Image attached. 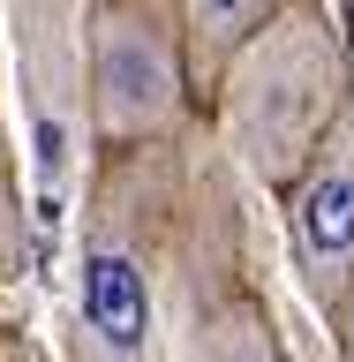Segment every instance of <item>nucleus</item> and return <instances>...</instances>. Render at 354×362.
Segmentation results:
<instances>
[{
  "mask_svg": "<svg viewBox=\"0 0 354 362\" xmlns=\"http://www.w3.org/2000/svg\"><path fill=\"white\" fill-rule=\"evenodd\" d=\"M189 136L106 151L83 204L61 362H174V332L189 347L203 310L234 294L242 211L211 189Z\"/></svg>",
  "mask_w": 354,
  "mask_h": 362,
  "instance_id": "obj_1",
  "label": "nucleus"
},
{
  "mask_svg": "<svg viewBox=\"0 0 354 362\" xmlns=\"http://www.w3.org/2000/svg\"><path fill=\"white\" fill-rule=\"evenodd\" d=\"M347 106H354V38L324 0H279L203 83L196 121L211 129L226 166H242L256 189H279Z\"/></svg>",
  "mask_w": 354,
  "mask_h": 362,
  "instance_id": "obj_2",
  "label": "nucleus"
},
{
  "mask_svg": "<svg viewBox=\"0 0 354 362\" xmlns=\"http://www.w3.org/2000/svg\"><path fill=\"white\" fill-rule=\"evenodd\" d=\"M83 106L98 151H129L196 129V76L174 0H90L83 8Z\"/></svg>",
  "mask_w": 354,
  "mask_h": 362,
  "instance_id": "obj_3",
  "label": "nucleus"
},
{
  "mask_svg": "<svg viewBox=\"0 0 354 362\" xmlns=\"http://www.w3.org/2000/svg\"><path fill=\"white\" fill-rule=\"evenodd\" d=\"M271 197H279V219H287L294 279L317 302V317H332L339 294H347V272H354V106L324 129V144Z\"/></svg>",
  "mask_w": 354,
  "mask_h": 362,
  "instance_id": "obj_4",
  "label": "nucleus"
},
{
  "mask_svg": "<svg viewBox=\"0 0 354 362\" xmlns=\"http://www.w3.org/2000/svg\"><path fill=\"white\" fill-rule=\"evenodd\" d=\"M189 362H294V347L279 339V317L249 287H234L203 310L196 339H189Z\"/></svg>",
  "mask_w": 354,
  "mask_h": 362,
  "instance_id": "obj_5",
  "label": "nucleus"
},
{
  "mask_svg": "<svg viewBox=\"0 0 354 362\" xmlns=\"http://www.w3.org/2000/svg\"><path fill=\"white\" fill-rule=\"evenodd\" d=\"M271 8H279V0H174L181 38H189V76H196V98H203V83L219 76V61L271 16Z\"/></svg>",
  "mask_w": 354,
  "mask_h": 362,
  "instance_id": "obj_6",
  "label": "nucleus"
},
{
  "mask_svg": "<svg viewBox=\"0 0 354 362\" xmlns=\"http://www.w3.org/2000/svg\"><path fill=\"white\" fill-rule=\"evenodd\" d=\"M23 272V181H16V151H8V121H0V279Z\"/></svg>",
  "mask_w": 354,
  "mask_h": 362,
  "instance_id": "obj_7",
  "label": "nucleus"
},
{
  "mask_svg": "<svg viewBox=\"0 0 354 362\" xmlns=\"http://www.w3.org/2000/svg\"><path fill=\"white\" fill-rule=\"evenodd\" d=\"M332 325V347H339V362H354V272H347V294H339V310L324 317Z\"/></svg>",
  "mask_w": 354,
  "mask_h": 362,
  "instance_id": "obj_8",
  "label": "nucleus"
},
{
  "mask_svg": "<svg viewBox=\"0 0 354 362\" xmlns=\"http://www.w3.org/2000/svg\"><path fill=\"white\" fill-rule=\"evenodd\" d=\"M0 362H53V355H45L30 332H8V325H0Z\"/></svg>",
  "mask_w": 354,
  "mask_h": 362,
  "instance_id": "obj_9",
  "label": "nucleus"
}]
</instances>
